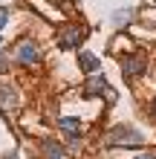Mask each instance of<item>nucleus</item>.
Listing matches in <instances>:
<instances>
[{"instance_id": "9d476101", "label": "nucleus", "mask_w": 156, "mask_h": 159, "mask_svg": "<svg viewBox=\"0 0 156 159\" xmlns=\"http://www.w3.org/2000/svg\"><path fill=\"white\" fill-rule=\"evenodd\" d=\"M6 20H9V9H0V29L6 26Z\"/></svg>"}, {"instance_id": "1a4fd4ad", "label": "nucleus", "mask_w": 156, "mask_h": 159, "mask_svg": "<svg viewBox=\"0 0 156 159\" xmlns=\"http://www.w3.org/2000/svg\"><path fill=\"white\" fill-rule=\"evenodd\" d=\"M15 101H17V96H15V90H6V87L0 90V107H3V110H6V107L12 110V107H15Z\"/></svg>"}, {"instance_id": "f8f14e48", "label": "nucleus", "mask_w": 156, "mask_h": 159, "mask_svg": "<svg viewBox=\"0 0 156 159\" xmlns=\"http://www.w3.org/2000/svg\"><path fill=\"white\" fill-rule=\"evenodd\" d=\"M153 110H156V107H153Z\"/></svg>"}, {"instance_id": "0eeeda50", "label": "nucleus", "mask_w": 156, "mask_h": 159, "mask_svg": "<svg viewBox=\"0 0 156 159\" xmlns=\"http://www.w3.org/2000/svg\"><path fill=\"white\" fill-rule=\"evenodd\" d=\"M104 90H107L104 75H101V78H90V81H87V90H84V96H98V93H104Z\"/></svg>"}, {"instance_id": "20e7f679", "label": "nucleus", "mask_w": 156, "mask_h": 159, "mask_svg": "<svg viewBox=\"0 0 156 159\" xmlns=\"http://www.w3.org/2000/svg\"><path fill=\"white\" fill-rule=\"evenodd\" d=\"M17 61H20V64H35V61H38V46H35V43H29V41H23L20 46H17Z\"/></svg>"}, {"instance_id": "39448f33", "label": "nucleus", "mask_w": 156, "mask_h": 159, "mask_svg": "<svg viewBox=\"0 0 156 159\" xmlns=\"http://www.w3.org/2000/svg\"><path fill=\"white\" fill-rule=\"evenodd\" d=\"M78 64H81V70H84V72H93V70L101 67V61H98L93 52H81L78 55Z\"/></svg>"}, {"instance_id": "f257e3e1", "label": "nucleus", "mask_w": 156, "mask_h": 159, "mask_svg": "<svg viewBox=\"0 0 156 159\" xmlns=\"http://www.w3.org/2000/svg\"><path fill=\"white\" fill-rule=\"evenodd\" d=\"M104 145L107 148H130V145L136 148V145H142V133L133 130V127H127V125H118V127H113L107 133Z\"/></svg>"}, {"instance_id": "7ed1b4c3", "label": "nucleus", "mask_w": 156, "mask_h": 159, "mask_svg": "<svg viewBox=\"0 0 156 159\" xmlns=\"http://www.w3.org/2000/svg\"><path fill=\"white\" fill-rule=\"evenodd\" d=\"M122 70H124L127 78H133V75H139V72L148 70V61H145L142 55H127V58L122 61Z\"/></svg>"}, {"instance_id": "f03ea898", "label": "nucleus", "mask_w": 156, "mask_h": 159, "mask_svg": "<svg viewBox=\"0 0 156 159\" xmlns=\"http://www.w3.org/2000/svg\"><path fill=\"white\" fill-rule=\"evenodd\" d=\"M81 41H84V29H81V26H64L61 35H58L61 49H75Z\"/></svg>"}, {"instance_id": "9b49d317", "label": "nucleus", "mask_w": 156, "mask_h": 159, "mask_svg": "<svg viewBox=\"0 0 156 159\" xmlns=\"http://www.w3.org/2000/svg\"><path fill=\"white\" fill-rule=\"evenodd\" d=\"M136 159H156V156H150V153H142V156H136Z\"/></svg>"}, {"instance_id": "423d86ee", "label": "nucleus", "mask_w": 156, "mask_h": 159, "mask_svg": "<svg viewBox=\"0 0 156 159\" xmlns=\"http://www.w3.org/2000/svg\"><path fill=\"white\" fill-rule=\"evenodd\" d=\"M58 125H61V130H64V133H69L72 139H78V130H81V121H78V119H69V116H64V119L58 121Z\"/></svg>"}, {"instance_id": "6e6552de", "label": "nucleus", "mask_w": 156, "mask_h": 159, "mask_svg": "<svg viewBox=\"0 0 156 159\" xmlns=\"http://www.w3.org/2000/svg\"><path fill=\"white\" fill-rule=\"evenodd\" d=\"M43 153L47 159H64V148L58 142H43Z\"/></svg>"}]
</instances>
